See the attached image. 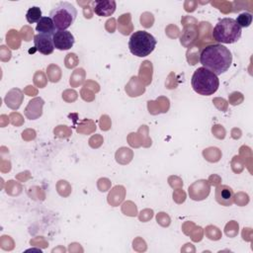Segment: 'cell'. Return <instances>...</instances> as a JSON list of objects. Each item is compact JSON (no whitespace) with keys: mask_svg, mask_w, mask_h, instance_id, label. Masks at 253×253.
<instances>
[{"mask_svg":"<svg viewBox=\"0 0 253 253\" xmlns=\"http://www.w3.org/2000/svg\"><path fill=\"white\" fill-rule=\"evenodd\" d=\"M212 39L221 43H234L241 38L242 31L232 18H223L212 30Z\"/></svg>","mask_w":253,"mask_h":253,"instance_id":"cell-3","label":"cell"},{"mask_svg":"<svg viewBox=\"0 0 253 253\" xmlns=\"http://www.w3.org/2000/svg\"><path fill=\"white\" fill-rule=\"evenodd\" d=\"M214 197L216 202L224 207H229L234 203V192L227 185H219L216 187Z\"/></svg>","mask_w":253,"mask_h":253,"instance_id":"cell-9","label":"cell"},{"mask_svg":"<svg viewBox=\"0 0 253 253\" xmlns=\"http://www.w3.org/2000/svg\"><path fill=\"white\" fill-rule=\"evenodd\" d=\"M42 18V10L38 6H33L28 9L26 13V19L29 24L38 23Z\"/></svg>","mask_w":253,"mask_h":253,"instance_id":"cell-11","label":"cell"},{"mask_svg":"<svg viewBox=\"0 0 253 253\" xmlns=\"http://www.w3.org/2000/svg\"><path fill=\"white\" fill-rule=\"evenodd\" d=\"M49 17L56 31H65L74 23L77 17V10L71 3L61 1L49 12Z\"/></svg>","mask_w":253,"mask_h":253,"instance_id":"cell-4","label":"cell"},{"mask_svg":"<svg viewBox=\"0 0 253 253\" xmlns=\"http://www.w3.org/2000/svg\"><path fill=\"white\" fill-rule=\"evenodd\" d=\"M235 22L237 23V25L240 27V28H247L251 25L252 23V14L251 13H248V12H243V13H240Z\"/></svg>","mask_w":253,"mask_h":253,"instance_id":"cell-12","label":"cell"},{"mask_svg":"<svg viewBox=\"0 0 253 253\" xmlns=\"http://www.w3.org/2000/svg\"><path fill=\"white\" fill-rule=\"evenodd\" d=\"M93 11L100 17H109L116 11L117 3L115 0H96L92 2Z\"/></svg>","mask_w":253,"mask_h":253,"instance_id":"cell-8","label":"cell"},{"mask_svg":"<svg viewBox=\"0 0 253 253\" xmlns=\"http://www.w3.org/2000/svg\"><path fill=\"white\" fill-rule=\"evenodd\" d=\"M54 47L58 50H67L71 48L74 44V37L69 31H56L53 36Z\"/></svg>","mask_w":253,"mask_h":253,"instance_id":"cell-7","label":"cell"},{"mask_svg":"<svg viewBox=\"0 0 253 253\" xmlns=\"http://www.w3.org/2000/svg\"><path fill=\"white\" fill-rule=\"evenodd\" d=\"M36 30L37 32H39V34H49L52 36L56 32L54 24L49 16L42 17L40 21L37 23Z\"/></svg>","mask_w":253,"mask_h":253,"instance_id":"cell-10","label":"cell"},{"mask_svg":"<svg viewBox=\"0 0 253 253\" xmlns=\"http://www.w3.org/2000/svg\"><path fill=\"white\" fill-rule=\"evenodd\" d=\"M194 91L203 96H210L215 93L219 87L217 76L205 67L197 68L191 79Z\"/></svg>","mask_w":253,"mask_h":253,"instance_id":"cell-2","label":"cell"},{"mask_svg":"<svg viewBox=\"0 0 253 253\" xmlns=\"http://www.w3.org/2000/svg\"><path fill=\"white\" fill-rule=\"evenodd\" d=\"M156 43V39L148 32L136 31L129 38L128 48L133 55L145 57L154 50Z\"/></svg>","mask_w":253,"mask_h":253,"instance_id":"cell-5","label":"cell"},{"mask_svg":"<svg viewBox=\"0 0 253 253\" xmlns=\"http://www.w3.org/2000/svg\"><path fill=\"white\" fill-rule=\"evenodd\" d=\"M34 44L38 51L44 55L51 54L54 50V44L52 35L49 34H38L34 37Z\"/></svg>","mask_w":253,"mask_h":253,"instance_id":"cell-6","label":"cell"},{"mask_svg":"<svg viewBox=\"0 0 253 253\" xmlns=\"http://www.w3.org/2000/svg\"><path fill=\"white\" fill-rule=\"evenodd\" d=\"M200 62L203 67L217 76L229 69L232 63V54L223 44H210L202 49L200 53Z\"/></svg>","mask_w":253,"mask_h":253,"instance_id":"cell-1","label":"cell"}]
</instances>
